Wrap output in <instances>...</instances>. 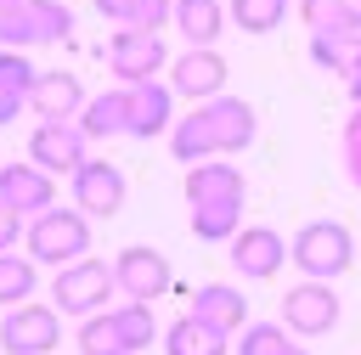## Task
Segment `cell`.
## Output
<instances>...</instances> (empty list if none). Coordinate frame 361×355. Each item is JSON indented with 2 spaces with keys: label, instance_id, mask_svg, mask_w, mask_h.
I'll list each match as a JSON object with an SVG mask.
<instances>
[{
  "label": "cell",
  "instance_id": "1",
  "mask_svg": "<svg viewBox=\"0 0 361 355\" xmlns=\"http://www.w3.org/2000/svg\"><path fill=\"white\" fill-rule=\"evenodd\" d=\"M243 203H248V180L226 158L186 163V208L197 242H231L243 231Z\"/></svg>",
  "mask_w": 361,
  "mask_h": 355
},
{
  "label": "cell",
  "instance_id": "2",
  "mask_svg": "<svg viewBox=\"0 0 361 355\" xmlns=\"http://www.w3.org/2000/svg\"><path fill=\"white\" fill-rule=\"evenodd\" d=\"M28 259L34 265H73V259H85L90 254V214L85 208H45V214H34L28 220Z\"/></svg>",
  "mask_w": 361,
  "mask_h": 355
},
{
  "label": "cell",
  "instance_id": "3",
  "mask_svg": "<svg viewBox=\"0 0 361 355\" xmlns=\"http://www.w3.org/2000/svg\"><path fill=\"white\" fill-rule=\"evenodd\" d=\"M288 259L299 265V276L333 282V276L350 270L355 237H350V225H338V220H305V225L293 231V242H288Z\"/></svg>",
  "mask_w": 361,
  "mask_h": 355
},
{
  "label": "cell",
  "instance_id": "4",
  "mask_svg": "<svg viewBox=\"0 0 361 355\" xmlns=\"http://www.w3.org/2000/svg\"><path fill=\"white\" fill-rule=\"evenodd\" d=\"M118 293V276H113V265H102V259H73V265H56V282H51V304L56 310H68V316H96V310H107V299Z\"/></svg>",
  "mask_w": 361,
  "mask_h": 355
},
{
  "label": "cell",
  "instance_id": "5",
  "mask_svg": "<svg viewBox=\"0 0 361 355\" xmlns=\"http://www.w3.org/2000/svg\"><path fill=\"white\" fill-rule=\"evenodd\" d=\"M62 344V310L51 304H11L0 321V349L6 355H56Z\"/></svg>",
  "mask_w": 361,
  "mask_h": 355
},
{
  "label": "cell",
  "instance_id": "6",
  "mask_svg": "<svg viewBox=\"0 0 361 355\" xmlns=\"http://www.w3.org/2000/svg\"><path fill=\"white\" fill-rule=\"evenodd\" d=\"M282 327H288L293 338H322V332H333V327H338V293H333L327 282L305 276L299 287L282 293Z\"/></svg>",
  "mask_w": 361,
  "mask_h": 355
},
{
  "label": "cell",
  "instance_id": "7",
  "mask_svg": "<svg viewBox=\"0 0 361 355\" xmlns=\"http://www.w3.org/2000/svg\"><path fill=\"white\" fill-rule=\"evenodd\" d=\"M102 56H107V68H113L118 85H141V79H158V73L169 68L164 39H158V34H141V28H118Z\"/></svg>",
  "mask_w": 361,
  "mask_h": 355
},
{
  "label": "cell",
  "instance_id": "8",
  "mask_svg": "<svg viewBox=\"0 0 361 355\" xmlns=\"http://www.w3.org/2000/svg\"><path fill=\"white\" fill-rule=\"evenodd\" d=\"M68 180H73V208H85L90 220H113V214L124 208V197H130L124 169L107 163V158H85Z\"/></svg>",
  "mask_w": 361,
  "mask_h": 355
},
{
  "label": "cell",
  "instance_id": "9",
  "mask_svg": "<svg viewBox=\"0 0 361 355\" xmlns=\"http://www.w3.org/2000/svg\"><path fill=\"white\" fill-rule=\"evenodd\" d=\"M113 276H118V293H124V299H141V304H152V299H164V293L175 287V270H169V259H164L158 248H147V242H130V248H118V259H113Z\"/></svg>",
  "mask_w": 361,
  "mask_h": 355
},
{
  "label": "cell",
  "instance_id": "10",
  "mask_svg": "<svg viewBox=\"0 0 361 355\" xmlns=\"http://www.w3.org/2000/svg\"><path fill=\"white\" fill-rule=\"evenodd\" d=\"M85 130H79V118H39L34 124V135H28V158L45 169V175H73L79 163H85Z\"/></svg>",
  "mask_w": 361,
  "mask_h": 355
},
{
  "label": "cell",
  "instance_id": "11",
  "mask_svg": "<svg viewBox=\"0 0 361 355\" xmlns=\"http://www.w3.org/2000/svg\"><path fill=\"white\" fill-rule=\"evenodd\" d=\"M231 265H237V276L271 282V276L288 265V237L271 231V225H243V231L231 237Z\"/></svg>",
  "mask_w": 361,
  "mask_h": 355
},
{
  "label": "cell",
  "instance_id": "12",
  "mask_svg": "<svg viewBox=\"0 0 361 355\" xmlns=\"http://www.w3.org/2000/svg\"><path fill=\"white\" fill-rule=\"evenodd\" d=\"M0 203L6 208H17L23 220H34V214H45L51 203H56V180L28 158V163H0Z\"/></svg>",
  "mask_w": 361,
  "mask_h": 355
},
{
  "label": "cell",
  "instance_id": "13",
  "mask_svg": "<svg viewBox=\"0 0 361 355\" xmlns=\"http://www.w3.org/2000/svg\"><path fill=\"white\" fill-rule=\"evenodd\" d=\"M226 56L220 51H209V45H192V51H180L175 56V68H169V85H175V96H192V101H209V96H220L226 90Z\"/></svg>",
  "mask_w": 361,
  "mask_h": 355
},
{
  "label": "cell",
  "instance_id": "14",
  "mask_svg": "<svg viewBox=\"0 0 361 355\" xmlns=\"http://www.w3.org/2000/svg\"><path fill=\"white\" fill-rule=\"evenodd\" d=\"M62 39H73V11L62 0H23L17 51H28V45H62Z\"/></svg>",
  "mask_w": 361,
  "mask_h": 355
},
{
  "label": "cell",
  "instance_id": "15",
  "mask_svg": "<svg viewBox=\"0 0 361 355\" xmlns=\"http://www.w3.org/2000/svg\"><path fill=\"white\" fill-rule=\"evenodd\" d=\"M169 118H175V90H169V85H158V79L130 85V135H135V141L164 135Z\"/></svg>",
  "mask_w": 361,
  "mask_h": 355
},
{
  "label": "cell",
  "instance_id": "16",
  "mask_svg": "<svg viewBox=\"0 0 361 355\" xmlns=\"http://www.w3.org/2000/svg\"><path fill=\"white\" fill-rule=\"evenodd\" d=\"M203 113H209V124H214V135H220V158L226 152H243V147H254V107L243 101V96H209L203 101Z\"/></svg>",
  "mask_w": 361,
  "mask_h": 355
},
{
  "label": "cell",
  "instance_id": "17",
  "mask_svg": "<svg viewBox=\"0 0 361 355\" xmlns=\"http://www.w3.org/2000/svg\"><path fill=\"white\" fill-rule=\"evenodd\" d=\"M192 316L209 321V327H220V332L231 338V332L248 327V299H243L231 282H203V287L192 293Z\"/></svg>",
  "mask_w": 361,
  "mask_h": 355
},
{
  "label": "cell",
  "instance_id": "18",
  "mask_svg": "<svg viewBox=\"0 0 361 355\" xmlns=\"http://www.w3.org/2000/svg\"><path fill=\"white\" fill-rule=\"evenodd\" d=\"M28 107H34L39 118H56V124H62V118H79V113H85V85H79L68 68H51V73H39Z\"/></svg>",
  "mask_w": 361,
  "mask_h": 355
},
{
  "label": "cell",
  "instance_id": "19",
  "mask_svg": "<svg viewBox=\"0 0 361 355\" xmlns=\"http://www.w3.org/2000/svg\"><path fill=\"white\" fill-rule=\"evenodd\" d=\"M79 130H85L90 141H107V135H130V85L90 96V101H85V113H79Z\"/></svg>",
  "mask_w": 361,
  "mask_h": 355
},
{
  "label": "cell",
  "instance_id": "20",
  "mask_svg": "<svg viewBox=\"0 0 361 355\" xmlns=\"http://www.w3.org/2000/svg\"><path fill=\"white\" fill-rule=\"evenodd\" d=\"M169 152H175V163H203V158H220V135H214V124H209L203 101H197L186 118H175V130H169Z\"/></svg>",
  "mask_w": 361,
  "mask_h": 355
},
{
  "label": "cell",
  "instance_id": "21",
  "mask_svg": "<svg viewBox=\"0 0 361 355\" xmlns=\"http://www.w3.org/2000/svg\"><path fill=\"white\" fill-rule=\"evenodd\" d=\"M34 85H39V73H34V62L23 56V51H0V130L28 107V96H34Z\"/></svg>",
  "mask_w": 361,
  "mask_h": 355
},
{
  "label": "cell",
  "instance_id": "22",
  "mask_svg": "<svg viewBox=\"0 0 361 355\" xmlns=\"http://www.w3.org/2000/svg\"><path fill=\"white\" fill-rule=\"evenodd\" d=\"M164 355H231V338L209 321H197L192 310L164 332Z\"/></svg>",
  "mask_w": 361,
  "mask_h": 355
},
{
  "label": "cell",
  "instance_id": "23",
  "mask_svg": "<svg viewBox=\"0 0 361 355\" xmlns=\"http://www.w3.org/2000/svg\"><path fill=\"white\" fill-rule=\"evenodd\" d=\"M226 23H231V11H226L220 0H175V28H180V39H192V45H214Z\"/></svg>",
  "mask_w": 361,
  "mask_h": 355
},
{
  "label": "cell",
  "instance_id": "24",
  "mask_svg": "<svg viewBox=\"0 0 361 355\" xmlns=\"http://www.w3.org/2000/svg\"><path fill=\"white\" fill-rule=\"evenodd\" d=\"M299 17H305L310 34H361L355 0H299Z\"/></svg>",
  "mask_w": 361,
  "mask_h": 355
},
{
  "label": "cell",
  "instance_id": "25",
  "mask_svg": "<svg viewBox=\"0 0 361 355\" xmlns=\"http://www.w3.org/2000/svg\"><path fill=\"white\" fill-rule=\"evenodd\" d=\"M34 287H39V270H34V259L28 254H0V310H11V304H28L34 299Z\"/></svg>",
  "mask_w": 361,
  "mask_h": 355
},
{
  "label": "cell",
  "instance_id": "26",
  "mask_svg": "<svg viewBox=\"0 0 361 355\" xmlns=\"http://www.w3.org/2000/svg\"><path fill=\"white\" fill-rule=\"evenodd\" d=\"M79 355H130V344H124L113 310H96V316L79 321Z\"/></svg>",
  "mask_w": 361,
  "mask_h": 355
},
{
  "label": "cell",
  "instance_id": "27",
  "mask_svg": "<svg viewBox=\"0 0 361 355\" xmlns=\"http://www.w3.org/2000/svg\"><path fill=\"white\" fill-rule=\"evenodd\" d=\"M226 11L243 34H276L288 23V0H226Z\"/></svg>",
  "mask_w": 361,
  "mask_h": 355
},
{
  "label": "cell",
  "instance_id": "28",
  "mask_svg": "<svg viewBox=\"0 0 361 355\" xmlns=\"http://www.w3.org/2000/svg\"><path fill=\"white\" fill-rule=\"evenodd\" d=\"M113 321H118V332H124V344H130V355H141L152 338H158V321H152V304H141V299H124L118 310H113Z\"/></svg>",
  "mask_w": 361,
  "mask_h": 355
},
{
  "label": "cell",
  "instance_id": "29",
  "mask_svg": "<svg viewBox=\"0 0 361 355\" xmlns=\"http://www.w3.org/2000/svg\"><path fill=\"white\" fill-rule=\"evenodd\" d=\"M355 51H361V34H310V62L327 68V73H338V79L355 62Z\"/></svg>",
  "mask_w": 361,
  "mask_h": 355
},
{
  "label": "cell",
  "instance_id": "30",
  "mask_svg": "<svg viewBox=\"0 0 361 355\" xmlns=\"http://www.w3.org/2000/svg\"><path fill=\"white\" fill-rule=\"evenodd\" d=\"M293 349V332L282 321H248L237 332V355H288Z\"/></svg>",
  "mask_w": 361,
  "mask_h": 355
},
{
  "label": "cell",
  "instance_id": "31",
  "mask_svg": "<svg viewBox=\"0 0 361 355\" xmlns=\"http://www.w3.org/2000/svg\"><path fill=\"white\" fill-rule=\"evenodd\" d=\"M175 23V0H130L118 28H141V34H164Z\"/></svg>",
  "mask_w": 361,
  "mask_h": 355
},
{
  "label": "cell",
  "instance_id": "32",
  "mask_svg": "<svg viewBox=\"0 0 361 355\" xmlns=\"http://www.w3.org/2000/svg\"><path fill=\"white\" fill-rule=\"evenodd\" d=\"M344 175H350V186L361 192V101H355V113H350V124H344Z\"/></svg>",
  "mask_w": 361,
  "mask_h": 355
},
{
  "label": "cell",
  "instance_id": "33",
  "mask_svg": "<svg viewBox=\"0 0 361 355\" xmlns=\"http://www.w3.org/2000/svg\"><path fill=\"white\" fill-rule=\"evenodd\" d=\"M23 237H28V220H23L17 208H6V203H0V254H6V248H17Z\"/></svg>",
  "mask_w": 361,
  "mask_h": 355
},
{
  "label": "cell",
  "instance_id": "34",
  "mask_svg": "<svg viewBox=\"0 0 361 355\" xmlns=\"http://www.w3.org/2000/svg\"><path fill=\"white\" fill-rule=\"evenodd\" d=\"M344 90H350V101H361V51H355V62L344 68Z\"/></svg>",
  "mask_w": 361,
  "mask_h": 355
},
{
  "label": "cell",
  "instance_id": "35",
  "mask_svg": "<svg viewBox=\"0 0 361 355\" xmlns=\"http://www.w3.org/2000/svg\"><path fill=\"white\" fill-rule=\"evenodd\" d=\"M102 17H113V23H124V11H130V0H90Z\"/></svg>",
  "mask_w": 361,
  "mask_h": 355
},
{
  "label": "cell",
  "instance_id": "36",
  "mask_svg": "<svg viewBox=\"0 0 361 355\" xmlns=\"http://www.w3.org/2000/svg\"><path fill=\"white\" fill-rule=\"evenodd\" d=\"M17 6H23V0H0V17H6V11H17Z\"/></svg>",
  "mask_w": 361,
  "mask_h": 355
},
{
  "label": "cell",
  "instance_id": "37",
  "mask_svg": "<svg viewBox=\"0 0 361 355\" xmlns=\"http://www.w3.org/2000/svg\"><path fill=\"white\" fill-rule=\"evenodd\" d=\"M288 355H305V349H299V344H293V349H288Z\"/></svg>",
  "mask_w": 361,
  "mask_h": 355
},
{
  "label": "cell",
  "instance_id": "38",
  "mask_svg": "<svg viewBox=\"0 0 361 355\" xmlns=\"http://www.w3.org/2000/svg\"><path fill=\"white\" fill-rule=\"evenodd\" d=\"M355 6H361V0H355Z\"/></svg>",
  "mask_w": 361,
  "mask_h": 355
}]
</instances>
